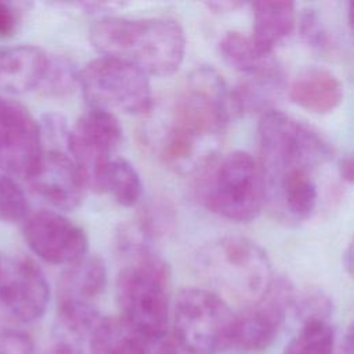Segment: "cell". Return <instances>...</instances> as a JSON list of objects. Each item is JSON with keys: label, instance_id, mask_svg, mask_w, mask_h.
I'll return each instance as SVG.
<instances>
[{"label": "cell", "instance_id": "44dd1931", "mask_svg": "<svg viewBox=\"0 0 354 354\" xmlns=\"http://www.w3.org/2000/svg\"><path fill=\"white\" fill-rule=\"evenodd\" d=\"M126 207L134 206L142 194V183L136 167L124 158H112L105 174V188Z\"/></svg>", "mask_w": 354, "mask_h": 354}, {"label": "cell", "instance_id": "ffe728a7", "mask_svg": "<svg viewBox=\"0 0 354 354\" xmlns=\"http://www.w3.org/2000/svg\"><path fill=\"white\" fill-rule=\"evenodd\" d=\"M253 10L252 40L263 51L272 53L295 29L296 7L292 1H256Z\"/></svg>", "mask_w": 354, "mask_h": 354}, {"label": "cell", "instance_id": "52a82bcc", "mask_svg": "<svg viewBox=\"0 0 354 354\" xmlns=\"http://www.w3.org/2000/svg\"><path fill=\"white\" fill-rule=\"evenodd\" d=\"M173 325L188 354H218L232 346L235 314L213 290L187 288L174 303Z\"/></svg>", "mask_w": 354, "mask_h": 354}, {"label": "cell", "instance_id": "d4e9b609", "mask_svg": "<svg viewBox=\"0 0 354 354\" xmlns=\"http://www.w3.org/2000/svg\"><path fill=\"white\" fill-rule=\"evenodd\" d=\"M29 216V202L17 180L0 171V220L15 224Z\"/></svg>", "mask_w": 354, "mask_h": 354}, {"label": "cell", "instance_id": "4dcf8cb0", "mask_svg": "<svg viewBox=\"0 0 354 354\" xmlns=\"http://www.w3.org/2000/svg\"><path fill=\"white\" fill-rule=\"evenodd\" d=\"M339 173H340V177L347 181V183H351L353 181V176H354V163H353V159L351 156H346L340 160L339 163Z\"/></svg>", "mask_w": 354, "mask_h": 354}, {"label": "cell", "instance_id": "836d02e7", "mask_svg": "<svg viewBox=\"0 0 354 354\" xmlns=\"http://www.w3.org/2000/svg\"><path fill=\"white\" fill-rule=\"evenodd\" d=\"M1 266H3V256L0 254V274H1Z\"/></svg>", "mask_w": 354, "mask_h": 354}, {"label": "cell", "instance_id": "ba28073f", "mask_svg": "<svg viewBox=\"0 0 354 354\" xmlns=\"http://www.w3.org/2000/svg\"><path fill=\"white\" fill-rule=\"evenodd\" d=\"M79 87L90 108L140 115L151 109L148 75L122 59L100 57L79 71Z\"/></svg>", "mask_w": 354, "mask_h": 354}, {"label": "cell", "instance_id": "cb8c5ba5", "mask_svg": "<svg viewBox=\"0 0 354 354\" xmlns=\"http://www.w3.org/2000/svg\"><path fill=\"white\" fill-rule=\"evenodd\" d=\"M79 86V71L73 62L64 55H48L41 82L37 88L51 97L68 95Z\"/></svg>", "mask_w": 354, "mask_h": 354}, {"label": "cell", "instance_id": "ac0fdd59", "mask_svg": "<svg viewBox=\"0 0 354 354\" xmlns=\"http://www.w3.org/2000/svg\"><path fill=\"white\" fill-rule=\"evenodd\" d=\"M344 87L328 69L311 68L300 73L289 86V98L297 106L318 115L335 111L343 101Z\"/></svg>", "mask_w": 354, "mask_h": 354}, {"label": "cell", "instance_id": "7c38bea8", "mask_svg": "<svg viewBox=\"0 0 354 354\" xmlns=\"http://www.w3.org/2000/svg\"><path fill=\"white\" fill-rule=\"evenodd\" d=\"M295 297L293 286L283 278L274 279L267 293L235 315L232 346L261 351L277 337Z\"/></svg>", "mask_w": 354, "mask_h": 354}, {"label": "cell", "instance_id": "7402d4cb", "mask_svg": "<svg viewBox=\"0 0 354 354\" xmlns=\"http://www.w3.org/2000/svg\"><path fill=\"white\" fill-rule=\"evenodd\" d=\"M333 348L335 335L329 324L314 321L303 324L282 354H333Z\"/></svg>", "mask_w": 354, "mask_h": 354}, {"label": "cell", "instance_id": "4316f807", "mask_svg": "<svg viewBox=\"0 0 354 354\" xmlns=\"http://www.w3.org/2000/svg\"><path fill=\"white\" fill-rule=\"evenodd\" d=\"M292 307H295L297 317L306 322L321 321L326 322L328 317L332 314V300L330 297L319 289H307L300 295L295 293Z\"/></svg>", "mask_w": 354, "mask_h": 354}, {"label": "cell", "instance_id": "f1b7e54d", "mask_svg": "<svg viewBox=\"0 0 354 354\" xmlns=\"http://www.w3.org/2000/svg\"><path fill=\"white\" fill-rule=\"evenodd\" d=\"M0 354H37V351L25 333L0 329Z\"/></svg>", "mask_w": 354, "mask_h": 354}, {"label": "cell", "instance_id": "1f68e13d", "mask_svg": "<svg viewBox=\"0 0 354 354\" xmlns=\"http://www.w3.org/2000/svg\"><path fill=\"white\" fill-rule=\"evenodd\" d=\"M206 6L210 10H213L214 12H230V11H234L238 7H241L242 3H238V1H210V3H206Z\"/></svg>", "mask_w": 354, "mask_h": 354}, {"label": "cell", "instance_id": "30bf717a", "mask_svg": "<svg viewBox=\"0 0 354 354\" xmlns=\"http://www.w3.org/2000/svg\"><path fill=\"white\" fill-rule=\"evenodd\" d=\"M39 123L18 101L0 95V171L30 178L43 156Z\"/></svg>", "mask_w": 354, "mask_h": 354}, {"label": "cell", "instance_id": "3957f363", "mask_svg": "<svg viewBox=\"0 0 354 354\" xmlns=\"http://www.w3.org/2000/svg\"><path fill=\"white\" fill-rule=\"evenodd\" d=\"M198 274L214 293L245 307L260 300L274 277L267 253L253 241L227 235L203 245L195 256Z\"/></svg>", "mask_w": 354, "mask_h": 354}, {"label": "cell", "instance_id": "5b68a950", "mask_svg": "<svg viewBox=\"0 0 354 354\" xmlns=\"http://www.w3.org/2000/svg\"><path fill=\"white\" fill-rule=\"evenodd\" d=\"M169 267L152 250L131 259L116 278L122 321L142 335L165 330L169 319Z\"/></svg>", "mask_w": 354, "mask_h": 354}, {"label": "cell", "instance_id": "9a60e30c", "mask_svg": "<svg viewBox=\"0 0 354 354\" xmlns=\"http://www.w3.org/2000/svg\"><path fill=\"white\" fill-rule=\"evenodd\" d=\"M105 319L93 304L58 303L47 354H97Z\"/></svg>", "mask_w": 354, "mask_h": 354}, {"label": "cell", "instance_id": "e0dca14e", "mask_svg": "<svg viewBox=\"0 0 354 354\" xmlns=\"http://www.w3.org/2000/svg\"><path fill=\"white\" fill-rule=\"evenodd\" d=\"M47 57L35 46H0V93L22 94L37 88Z\"/></svg>", "mask_w": 354, "mask_h": 354}, {"label": "cell", "instance_id": "8fae6325", "mask_svg": "<svg viewBox=\"0 0 354 354\" xmlns=\"http://www.w3.org/2000/svg\"><path fill=\"white\" fill-rule=\"evenodd\" d=\"M50 286L41 268L25 256H3L0 311L17 322L39 319L47 310Z\"/></svg>", "mask_w": 354, "mask_h": 354}, {"label": "cell", "instance_id": "6da1fadb", "mask_svg": "<svg viewBox=\"0 0 354 354\" xmlns=\"http://www.w3.org/2000/svg\"><path fill=\"white\" fill-rule=\"evenodd\" d=\"M231 116L230 88L223 76L209 65L195 68L171 104L160 142L162 162L178 173L202 171L216 159Z\"/></svg>", "mask_w": 354, "mask_h": 354}, {"label": "cell", "instance_id": "f546056e", "mask_svg": "<svg viewBox=\"0 0 354 354\" xmlns=\"http://www.w3.org/2000/svg\"><path fill=\"white\" fill-rule=\"evenodd\" d=\"M18 24V10L10 3L0 1V39L11 37L17 32Z\"/></svg>", "mask_w": 354, "mask_h": 354}, {"label": "cell", "instance_id": "5bb4252c", "mask_svg": "<svg viewBox=\"0 0 354 354\" xmlns=\"http://www.w3.org/2000/svg\"><path fill=\"white\" fill-rule=\"evenodd\" d=\"M28 181L37 196L59 210L76 209L86 191L76 165L61 149L44 151L37 170Z\"/></svg>", "mask_w": 354, "mask_h": 354}, {"label": "cell", "instance_id": "83f0119b", "mask_svg": "<svg viewBox=\"0 0 354 354\" xmlns=\"http://www.w3.org/2000/svg\"><path fill=\"white\" fill-rule=\"evenodd\" d=\"M136 354H188L173 332L167 329L156 333L136 332Z\"/></svg>", "mask_w": 354, "mask_h": 354}, {"label": "cell", "instance_id": "484cf974", "mask_svg": "<svg viewBox=\"0 0 354 354\" xmlns=\"http://www.w3.org/2000/svg\"><path fill=\"white\" fill-rule=\"evenodd\" d=\"M299 26L301 37L313 50L322 54H332L336 51L337 43L335 40V36L324 24L317 10H303V12L300 14Z\"/></svg>", "mask_w": 354, "mask_h": 354}, {"label": "cell", "instance_id": "4fadbf2b", "mask_svg": "<svg viewBox=\"0 0 354 354\" xmlns=\"http://www.w3.org/2000/svg\"><path fill=\"white\" fill-rule=\"evenodd\" d=\"M24 236L30 250L51 264H72L86 256L84 231L54 210H39L26 217Z\"/></svg>", "mask_w": 354, "mask_h": 354}, {"label": "cell", "instance_id": "277c9868", "mask_svg": "<svg viewBox=\"0 0 354 354\" xmlns=\"http://www.w3.org/2000/svg\"><path fill=\"white\" fill-rule=\"evenodd\" d=\"M257 130L263 187L290 170H318L332 159L333 151L318 131L281 111L263 112Z\"/></svg>", "mask_w": 354, "mask_h": 354}, {"label": "cell", "instance_id": "603a6c76", "mask_svg": "<svg viewBox=\"0 0 354 354\" xmlns=\"http://www.w3.org/2000/svg\"><path fill=\"white\" fill-rule=\"evenodd\" d=\"M176 221L177 213L171 201L166 196H155L141 210L137 227L148 239H156L169 235Z\"/></svg>", "mask_w": 354, "mask_h": 354}, {"label": "cell", "instance_id": "8992f818", "mask_svg": "<svg viewBox=\"0 0 354 354\" xmlns=\"http://www.w3.org/2000/svg\"><path fill=\"white\" fill-rule=\"evenodd\" d=\"M201 196L209 210L234 223L254 220L264 205L261 171L245 151H234L203 170Z\"/></svg>", "mask_w": 354, "mask_h": 354}, {"label": "cell", "instance_id": "9c48e42d", "mask_svg": "<svg viewBox=\"0 0 354 354\" xmlns=\"http://www.w3.org/2000/svg\"><path fill=\"white\" fill-rule=\"evenodd\" d=\"M122 133L118 118L97 108L86 111L69 130L66 147L86 189L104 192L106 169L122 141Z\"/></svg>", "mask_w": 354, "mask_h": 354}, {"label": "cell", "instance_id": "d6a6232c", "mask_svg": "<svg viewBox=\"0 0 354 354\" xmlns=\"http://www.w3.org/2000/svg\"><path fill=\"white\" fill-rule=\"evenodd\" d=\"M343 264H344L347 272L351 274V268H353V246L351 245L346 249V252L343 254Z\"/></svg>", "mask_w": 354, "mask_h": 354}, {"label": "cell", "instance_id": "d6986e66", "mask_svg": "<svg viewBox=\"0 0 354 354\" xmlns=\"http://www.w3.org/2000/svg\"><path fill=\"white\" fill-rule=\"evenodd\" d=\"M106 267L98 256H83L69 264L58 283V303H87L104 292Z\"/></svg>", "mask_w": 354, "mask_h": 354}, {"label": "cell", "instance_id": "2e32d148", "mask_svg": "<svg viewBox=\"0 0 354 354\" xmlns=\"http://www.w3.org/2000/svg\"><path fill=\"white\" fill-rule=\"evenodd\" d=\"M218 50L223 59L248 77L249 82L279 88L283 83V72L272 53L263 51L250 36L239 32H227Z\"/></svg>", "mask_w": 354, "mask_h": 354}, {"label": "cell", "instance_id": "7a4b0ae2", "mask_svg": "<svg viewBox=\"0 0 354 354\" xmlns=\"http://www.w3.org/2000/svg\"><path fill=\"white\" fill-rule=\"evenodd\" d=\"M90 40L104 57L122 59L147 75L169 76L181 65L185 33L171 18L105 17L90 28Z\"/></svg>", "mask_w": 354, "mask_h": 354}]
</instances>
